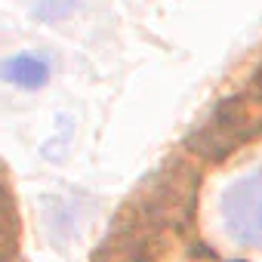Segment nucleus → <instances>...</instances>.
I'll return each mask as SVG.
<instances>
[{
  "label": "nucleus",
  "mask_w": 262,
  "mask_h": 262,
  "mask_svg": "<svg viewBox=\"0 0 262 262\" xmlns=\"http://www.w3.org/2000/svg\"><path fill=\"white\" fill-rule=\"evenodd\" d=\"M250 96L256 99V102H262V65L256 68V74H253V83H250Z\"/></svg>",
  "instance_id": "423d86ee"
},
{
  "label": "nucleus",
  "mask_w": 262,
  "mask_h": 262,
  "mask_svg": "<svg viewBox=\"0 0 262 262\" xmlns=\"http://www.w3.org/2000/svg\"><path fill=\"white\" fill-rule=\"evenodd\" d=\"M222 216L237 244L262 250V170L231 185L222 201Z\"/></svg>",
  "instance_id": "f03ea898"
},
{
  "label": "nucleus",
  "mask_w": 262,
  "mask_h": 262,
  "mask_svg": "<svg viewBox=\"0 0 262 262\" xmlns=\"http://www.w3.org/2000/svg\"><path fill=\"white\" fill-rule=\"evenodd\" d=\"M19 253V210L10 188L0 182V262H10Z\"/></svg>",
  "instance_id": "20e7f679"
},
{
  "label": "nucleus",
  "mask_w": 262,
  "mask_h": 262,
  "mask_svg": "<svg viewBox=\"0 0 262 262\" xmlns=\"http://www.w3.org/2000/svg\"><path fill=\"white\" fill-rule=\"evenodd\" d=\"M71 10H74V0H37V7H34L37 19H43V22H59Z\"/></svg>",
  "instance_id": "39448f33"
},
{
  "label": "nucleus",
  "mask_w": 262,
  "mask_h": 262,
  "mask_svg": "<svg viewBox=\"0 0 262 262\" xmlns=\"http://www.w3.org/2000/svg\"><path fill=\"white\" fill-rule=\"evenodd\" d=\"M0 77L19 90H37L50 80V62L34 53H19L0 62Z\"/></svg>",
  "instance_id": "7ed1b4c3"
},
{
  "label": "nucleus",
  "mask_w": 262,
  "mask_h": 262,
  "mask_svg": "<svg viewBox=\"0 0 262 262\" xmlns=\"http://www.w3.org/2000/svg\"><path fill=\"white\" fill-rule=\"evenodd\" d=\"M262 133V102L253 96H231L219 102V108L194 129L191 151L207 161H222L231 151H237L244 142L256 139Z\"/></svg>",
  "instance_id": "f257e3e1"
}]
</instances>
